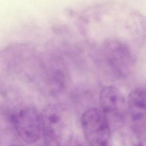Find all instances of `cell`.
<instances>
[{"mask_svg":"<svg viewBox=\"0 0 146 146\" xmlns=\"http://www.w3.org/2000/svg\"><path fill=\"white\" fill-rule=\"evenodd\" d=\"M96 54L99 61L112 75L124 78L131 72L134 64L132 42L145 40L119 29L106 30L96 36Z\"/></svg>","mask_w":146,"mask_h":146,"instance_id":"obj_1","label":"cell"},{"mask_svg":"<svg viewBox=\"0 0 146 146\" xmlns=\"http://www.w3.org/2000/svg\"><path fill=\"white\" fill-rule=\"evenodd\" d=\"M84 137L90 146H108L111 136L109 118L98 107L86 110L81 117Z\"/></svg>","mask_w":146,"mask_h":146,"instance_id":"obj_2","label":"cell"},{"mask_svg":"<svg viewBox=\"0 0 146 146\" xmlns=\"http://www.w3.org/2000/svg\"><path fill=\"white\" fill-rule=\"evenodd\" d=\"M15 128L19 137L26 144L38 141L42 134L41 113L34 107H26L16 115Z\"/></svg>","mask_w":146,"mask_h":146,"instance_id":"obj_3","label":"cell"},{"mask_svg":"<svg viewBox=\"0 0 146 146\" xmlns=\"http://www.w3.org/2000/svg\"><path fill=\"white\" fill-rule=\"evenodd\" d=\"M40 113L42 134L46 144L51 146L58 145L62 140L65 124L62 107L57 104H49Z\"/></svg>","mask_w":146,"mask_h":146,"instance_id":"obj_4","label":"cell"},{"mask_svg":"<svg viewBox=\"0 0 146 146\" xmlns=\"http://www.w3.org/2000/svg\"><path fill=\"white\" fill-rule=\"evenodd\" d=\"M127 113L135 134L144 135L145 128V90L141 87L133 89L129 94Z\"/></svg>","mask_w":146,"mask_h":146,"instance_id":"obj_5","label":"cell"},{"mask_svg":"<svg viewBox=\"0 0 146 146\" xmlns=\"http://www.w3.org/2000/svg\"><path fill=\"white\" fill-rule=\"evenodd\" d=\"M101 109L108 116L122 120L127 113V103L119 90L113 86L104 87L100 91Z\"/></svg>","mask_w":146,"mask_h":146,"instance_id":"obj_6","label":"cell"},{"mask_svg":"<svg viewBox=\"0 0 146 146\" xmlns=\"http://www.w3.org/2000/svg\"><path fill=\"white\" fill-rule=\"evenodd\" d=\"M10 146H21L19 145H17V144H13V145H11Z\"/></svg>","mask_w":146,"mask_h":146,"instance_id":"obj_7","label":"cell"}]
</instances>
